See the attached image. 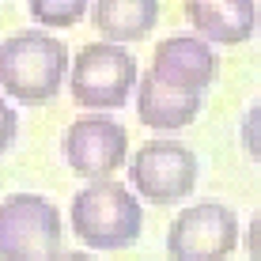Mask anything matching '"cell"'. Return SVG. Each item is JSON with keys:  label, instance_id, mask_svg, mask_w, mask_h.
I'll return each instance as SVG.
<instances>
[{"label": "cell", "instance_id": "cell-13", "mask_svg": "<svg viewBox=\"0 0 261 261\" xmlns=\"http://www.w3.org/2000/svg\"><path fill=\"white\" fill-rule=\"evenodd\" d=\"M239 140H242V151H246L254 163H261V98L242 114V125H239Z\"/></svg>", "mask_w": 261, "mask_h": 261}, {"label": "cell", "instance_id": "cell-4", "mask_svg": "<svg viewBox=\"0 0 261 261\" xmlns=\"http://www.w3.org/2000/svg\"><path fill=\"white\" fill-rule=\"evenodd\" d=\"M65 223L49 197L12 193L0 201V261H53Z\"/></svg>", "mask_w": 261, "mask_h": 261}, {"label": "cell", "instance_id": "cell-15", "mask_svg": "<svg viewBox=\"0 0 261 261\" xmlns=\"http://www.w3.org/2000/svg\"><path fill=\"white\" fill-rule=\"evenodd\" d=\"M242 242H246L250 261H261V208L254 212V220L246 223V235H242Z\"/></svg>", "mask_w": 261, "mask_h": 261}, {"label": "cell", "instance_id": "cell-14", "mask_svg": "<svg viewBox=\"0 0 261 261\" xmlns=\"http://www.w3.org/2000/svg\"><path fill=\"white\" fill-rule=\"evenodd\" d=\"M15 133H19V114L8 98H0V155L15 144Z\"/></svg>", "mask_w": 261, "mask_h": 261}, {"label": "cell", "instance_id": "cell-2", "mask_svg": "<svg viewBox=\"0 0 261 261\" xmlns=\"http://www.w3.org/2000/svg\"><path fill=\"white\" fill-rule=\"evenodd\" d=\"M68 220L76 239L91 250H129L137 246L144 231L140 197H133L129 186L114 182V178L110 182H87L72 197Z\"/></svg>", "mask_w": 261, "mask_h": 261}, {"label": "cell", "instance_id": "cell-5", "mask_svg": "<svg viewBox=\"0 0 261 261\" xmlns=\"http://www.w3.org/2000/svg\"><path fill=\"white\" fill-rule=\"evenodd\" d=\"M201 178V163H197L193 148L182 140H148L133 155L129 163V182L148 204H178L197 190Z\"/></svg>", "mask_w": 261, "mask_h": 261}, {"label": "cell", "instance_id": "cell-9", "mask_svg": "<svg viewBox=\"0 0 261 261\" xmlns=\"http://www.w3.org/2000/svg\"><path fill=\"white\" fill-rule=\"evenodd\" d=\"M186 15L208 46H242L257 31L254 0H186Z\"/></svg>", "mask_w": 261, "mask_h": 261}, {"label": "cell", "instance_id": "cell-1", "mask_svg": "<svg viewBox=\"0 0 261 261\" xmlns=\"http://www.w3.org/2000/svg\"><path fill=\"white\" fill-rule=\"evenodd\" d=\"M68 72V46L46 31H19L0 42V87L23 106H42L57 98Z\"/></svg>", "mask_w": 261, "mask_h": 261}, {"label": "cell", "instance_id": "cell-3", "mask_svg": "<svg viewBox=\"0 0 261 261\" xmlns=\"http://www.w3.org/2000/svg\"><path fill=\"white\" fill-rule=\"evenodd\" d=\"M140 84V68L125 46H110V42H87L84 49L72 57L68 72V91L80 106L95 114L121 110L129 95Z\"/></svg>", "mask_w": 261, "mask_h": 261}, {"label": "cell", "instance_id": "cell-7", "mask_svg": "<svg viewBox=\"0 0 261 261\" xmlns=\"http://www.w3.org/2000/svg\"><path fill=\"white\" fill-rule=\"evenodd\" d=\"M65 163L87 182H110V174L125 167L129 155V133L110 114H84L65 129L61 140Z\"/></svg>", "mask_w": 261, "mask_h": 261}, {"label": "cell", "instance_id": "cell-11", "mask_svg": "<svg viewBox=\"0 0 261 261\" xmlns=\"http://www.w3.org/2000/svg\"><path fill=\"white\" fill-rule=\"evenodd\" d=\"M91 23L102 34V42H110V46L140 42L159 23V4L155 0H95Z\"/></svg>", "mask_w": 261, "mask_h": 261}, {"label": "cell", "instance_id": "cell-8", "mask_svg": "<svg viewBox=\"0 0 261 261\" xmlns=\"http://www.w3.org/2000/svg\"><path fill=\"white\" fill-rule=\"evenodd\" d=\"M216 72H220V57L197 34H170L151 53V76L186 95H204L216 84Z\"/></svg>", "mask_w": 261, "mask_h": 261}, {"label": "cell", "instance_id": "cell-16", "mask_svg": "<svg viewBox=\"0 0 261 261\" xmlns=\"http://www.w3.org/2000/svg\"><path fill=\"white\" fill-rule=\"evenodd\" d=\"M53 261H95V257H87V254H80V250H61Z\"/></svg>", "mask_w": 261, "mask_h": 261}, {"label": "cell", "instance_id": "cell-12", "mask_svg": "<svg viewBox=\"0 0 261 261\" xmlns=\"http://www.w3.org/2000/svg\"><path fill=\"white\" fill-rule=\"evenodd\" d=\"M87 12V0H31V15L42 27H76Z\"/></svg>", "mask_w": 261, "mask_h": 261}, {"label": "cell", "instance_id": "cell-10", "mask_svg": "<svg viewBox=\"0 0 261 261\" xmlns=\"http://www.w3.org/2000/svg\"><path fill=\"white\" fill-rule=\"evenodd\" d=\"M201 98L204 95H186V91L167 87L148 68V76H140V84H137V118L155 133H178V129L197 121Z\"/></svg>", "mask_w": 261, "mask_h": 261}, {"label": "cell", "instance_id": "cell-6", "mask_svg": "<svg viewBox=\"0 0 261 261\" xmlns=\"http://www.w3.org/2000/svg\"><path fill=\"white\" fill-rule=\"evenodd\" d=\"M239 246V216L220 201L190 204L167 227L170 261H227Z\"/></svg>", "mask_w": 261, "mask_h": 261}]
</instances>
